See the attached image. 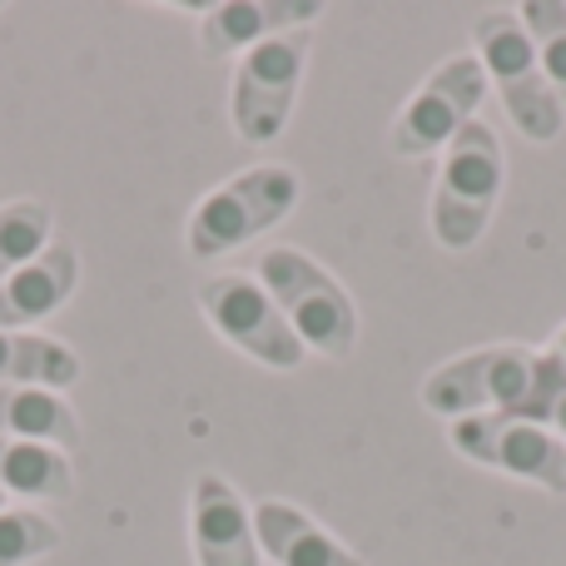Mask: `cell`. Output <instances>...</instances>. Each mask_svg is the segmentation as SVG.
Returning a JSON list of instances; mask_svg holds the SVG:
<instances>
[{
	"mask_svg": "<svg viewBox=\"0 0 566 566\" xmlns=\"http://www.w3.org/2000/svg\"><path fill=\"white\" fill-rule=\"evenodd\" d=\"M199 15V50L214 60L244 55L289 30H313L323 20L318 0H219V6H189Z\"/></svg>",
	"mask_w": 566,
	"mask_h": 566,
	"instance_id": "8fae6325",
	"label": "cell"
},
{
	"mask_svg": "<svg viewBox=\"0 0 566 566\" xmlns=\"http://www.w3.org/2000/svg\"><path fill=\"white\" fill-rule=\"evenodd\" d=\"M448 438L478 468H492L502 478L532 482V488L552 492V497H566V438H557L542 422L492 412V418L448 422Z\"/></svg>",
	"mask_w": 566,
	"mask_h": 566,
	"instance_id": "9c48e42d",
	"label": "cell"
},
{
	"mask_svg": "<svg viewBox=\"0 0 566 566\" xmlns=\"http://www.w3.org/2000/svg\"><path fill=\"white\" fill-rule=\"evenodd\" d=\"M254 274L269 289V298L279 303V313L289 318L303 353H318L328 363L353 358V348H358V303L318 259L293 244H274L259 259Z\"/></svg>",
	"mask_w": 566,
	"mask_h": 566,
	"instance_id": "7a4b0ae2",
	"label": "cell"
},
{
	"mask_svg": "<svg viewBox=\"0 0 566 566\" xmlns=\"http://www.w3.org/2000/svg\"><path fill=\"white\" fill-rule=\"evenodd\" d=\"M0 492L20 502H70L75 462H70V452L50 448V442L0 432Z\"/></svg>",
	"mask_w": 566,
	"mask_h": 566,
	"instance_id": "9a60e30c",
	"label": "cell"
},
{
	"mask_svg": "<svg viewBox=\"0 0 566 566\" xmlns=\"http://www.w3.org/2000/svg\"><path fill=\"white\" fill-rule=\"evenodd\" d=\"M537 378V348L522 343H488V348L458 353L438 363L422 378V408L442 422L492 418V412H517Z\"/></svg>",
	"mask_w": 566,
	"mask_h": 566,
	"instance_id": "5b68a950",
	"label": "cell"
},
{
	"mask_svg": "<svg viewBox=\"0 0 566 566\" xmlns=\"http://www.w3.org/2000/svg\"><path fill=\"white\" fill-rule=\"evenodd\" d=\"M482 99H488L482 60L472 50L448 55L442 65H432V75L412 90V99L392 119V129H388L392 155H402V159L442 155L472 119H482Z\"/></svg>",
	"mask_w": 566,
	"mask_h": 566,
	"instance_id": "52a82bcc",
	"label": "cell"
},
{
	"mask_svg": "<svg viewBox=\"0 0 566 566\" xmlns=\"http://www.w3.org/2000/svg\"><path fill=\"white\" fill-rule=\"evenodd\" d=\"M254 532H259V552L274 566H368L353 547H343L318 517H308L298 502L283 497L254 502Z\"/></svg>",
	"mask_w": 566,
	"mask_h": 566,
	"instance_id": "7c38bea8",
	"label": "cell"
},
{
	"mask_svg": "<svg viewBox=\"0 0 566 566\" xmlns=\"http://www.w3.org/2000/svg\"><path fill=\"white\" fill-rule=\"evenodd\" d=\"M80 373H85V363H80V353L70 348L65 338L0 328V382H10V388L65 392L80 382Z\"/></svg>",
	"mask_w": 566,
	"mask_h": 566,
	"instance_id": "5bb4252c",
	"label": "cell"
},
{
	"mask_svg": "<svg viewBox=\"0 0 566 566\" xmlns=\"http://www.w3.org/2000/svg\"><path fill=\"white\" fill-rule=\"evenodd\" d=\"M65 532L40 507H6L0 512V566H30L50 552H60Z\"/></svg>",
	"mask_w": 566,
	"mask_h": 566,
	"instance_id": "d6986e66",
	"label": "cell"
},
{
	"mask_svg": "<svg viewBox=\"0 0 566 566\" xmlns=\"http://www.w3.org/2000/svg\"><path fill=\"white\" fill-rule=\"evenodd\" d=\"M502 185H507V155H502L497 129L488 119H472L438 155V179L428 199V224L438 249L448 254L478 249L502 205Z\"/></svg>",
	"mask_w": 566,
	"mask_h": 566,
	"instance_id": "6da1fadb",
	"label": "cell"
},
{
	"mask_svg": "<svg viewBox=\"0 0 566 566\" xmlns=\"http://www.w3.org/2000/svg\"><path fill=\"white\" fill-rule=\"evenodd\" d=\"M472 55L482 60V75L497 90L512 129H517L527 145H552L566 125V109H562V99L552 95L547 75H542V60H537V50H532L527 30H522L517 10H488V15L472 25Z\"/></svg>",
	"mask_w": 566,
	"mask_h": 566,
	"instance_id": "277c9868",
	"label": "cell"
},
{
	"mask_svg": "<svg viewBox=\"0 0 566 566\" xmlns=\"http://www.w3.org/2000/svg\"><path fill=\"white\" fill-rule=\"evenodd\" d=\"M50 224H55V214L45 199H6L0 205V279H10L30 259L45 254Z\"/></svg>",
	"mask_w": 566,
	"mask_h": 566,
	"instance_id": "e0dca14e",
	"label": "cell"
},
{
	"mask_svg": "<svg viewBox=\"0 0 566 566\" xmlns=\"http://www.w3.org/2000/svg\"><path fill=\"white\" fill-rule=\"evenodd\" d=\"M0 432H6V438L50 442V448H60V452L85 442V428H80L75 408L65 402V392L10 388V382H0Z\"/></svg>",
	"mask_w": 566,
	"mask_h": 566,
	"instance_id": "2e32d148",
	"label": "cell"
},
{
	"mask_svg": "<svg viewBox=\"0 0 566 566\" xmlns=\"http://www.w3.org/2000/svg\"><path fill=\"white\" fill-rule=\"evenodd\" d=\"M313 55V30H289L264 45L244 50L229 80V125L244 145H274L289 129Z\"/></svg>",
	"mask_w": 566,
	"mask_h": 566,
	"instance_id": "8992f818",
	"label": "cell"
},
{
	"mask_svg": "<svg viewBox=\"0 0 566 566\" xmlns=\"http://www.w3.org/2000/svg\"><path fill=\"white\" fill-rule=\"evenodd\" d=\"M0 512H6V492H0Z\"/></svg>",
	"mask_w": 566,
	"mask_h": 566,
	"instance_id": "7402d4cb",
	"label": "cell"
},
{
	"mask_svg": "<svg viewBox=\"0 0 566 566\" xmlns=\"http://www.w3.org/2000/svg\"><path fill=\"white\" fill-rule=\"evenodd\" d=\"M517 20H522V30H527L532 50H537L552 95H557L566 109V0H527V6L517 10Z\"/></svg>",
	"mask_w": 566,
	"mask_h": 566,
	"instance_id": "ac0fdd59",
	"label": "cell"
},
{
	"mask_svg": "<svg viewBox=\"0 0 566 566\" xmlns=\"http://www.w3.org/2000/svg\"><path fill=\"white\" fill-rule=\"evenodd\" d=\"M303 195V179L298 169L289 165H249L239 175H229L219 189H209L195 209H189V224H185V244L199 264L209 259H224L234 249L254 244L264 239L274 224L298 209Z\"/></svg>",
	"mask_w": 566,
	"mask_h": 566,
	"instance_id": "3957f363",
	"label": "cell"
},
{
	"mask_svg": "<svg viewBox=\"0 0 566 566\" xmlns=\"http://www.w3.org/2000/svg\"><path fill=\"white\" fill-rule=\"evenodd\" d=\"M75 283H80V254L70 244H50L45 254L30 259L25 269L0 279V328L30 333L35 323H45L50 313L65 308Z\"/></svg>",
	"mask_w": 566,
	"mask_h": 566,
	"instance_id": "4fadbf2b",
	"label": "cell"
},
{
	"mask_svg": "<svg viewBox=\"0 0 566 566\" xmlns=\"http://www.w3.org/2000/svg\"><path fill=\"white\" fill-rule=\"evenodd\" d=\"M512 418H527L552 428L557 438H566V363H557L547 348L537 353V378H532V392L522 398V408Z\"/></svg>",
	"mask_w": 566,
	"mask_h": 566,
	"instance_id": "ffe728a7",
	"label": "cell"
},
{
	"mask_svg": "<svg viewBox=\"0 0 566 566\" xmlns=\"http://www.w3.org/2000/svg\"><path fill=\"white\" fill-rule=\"evenodd\" d=\"M547 353H552V358H557V363H566V323H562V328H557V333H552Z\"/></svg>",
	"mask_w": 566,
	"mask_h": 566,
	"instance_id": "44dd1931",
	"label": "cell"
},
{
	"mask_svg": "<svg viewBox=\"0 0 566 566\" xmlns=\"http://www.w3.org/2000/svg\"><path fill=\"white\" fill-rule=\"evenodd\" d=\"M189 552L195 566H264L254 507L219 472H199L189 488Z\"/></svg>",
	"mask_w": 566,
	"mask_h": 566,
	"instance_id": "30bf717a",
	"label": "cell"
},
{
	"mask_svg": "<svg viewBox=\"0 0 566 566\" xmlns=\"http://www.w3.org/2000/svg\"><path fill=\"white\" fill-rule=\"evenodd\" d=\"M205 323L229 343L234 353L254 358L259 368L293 373L308 353L293 338L289 318L279 313V303L269 298V289L259 283V274H214L199 283L195 293Z\"/></svg>",
	"mask_w": 566,
	"mask_h": 566,
	"instance_id": "ba28073f",
	"label": "cell"
}]
</instances>
